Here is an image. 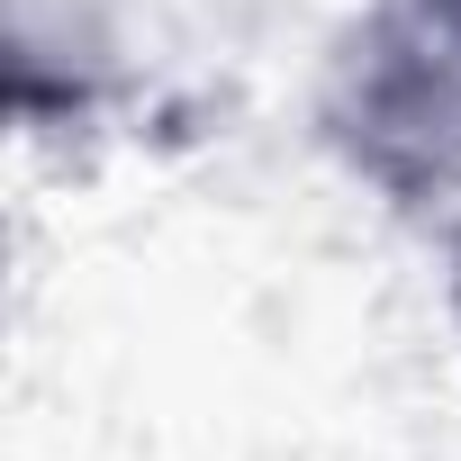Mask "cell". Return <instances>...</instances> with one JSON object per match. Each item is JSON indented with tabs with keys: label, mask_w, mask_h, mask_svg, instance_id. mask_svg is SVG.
I'll return each mask as SVG.
<instances>
[{
	"label": "cell",
	"mask_w": 461,
	"mask_h": 461,
	"mask_svg": "<svg viewBox=\"0 0 461 461\" xmlns=\"http://www.w3.org/2000/svg\"><path fill=\"white\" fill-rule=\"evenodd\" d=\"M317 136L389 208H461V0H362L317 73Z\"/></svg>",
	"instance_id": "cell-1"
},
{
	"label": "cell",
	"mask_w": 461,
	"mask_h": 461,
	"mask_svg": "<svg viewBox=\"0 0 461 461\" xmlns=\"http://www.w3.org/2000/svg\"><path fill=\"white\" fill-rule=\"evenodd\" d=\"M443 290H452V326H461V208L443 226Z\"/></svg>",
	"instance_id": "cell-2"
}]
</instances>
